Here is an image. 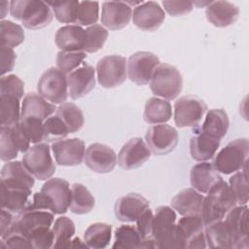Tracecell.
I'll list each match as a JSON object with an SVG mask.
<instances>
[{"mask_svg": "<svg viewBox=\"0 0 249 249\" xmlns=\"http://www.w3.org/2000/svg\"><path fill=\"white\" fill-rule=\"evenodd\" d=\"M71 201V188L69 183L62 178H50L32 196L29 208L45 209L53 214L67 212Z\"/></svg>", "mask_w": 249, "mask_h": 249, "instance_id": "cell-1", "label": "cell"}, {"mask_svg": "<svg viewBox=\"0 0 249 249\" xmlns=\"http://www.w3.org/2000/svg\"><path fill=\"white\" fill-rule=\"evenodd\" d=\"M177 216L172 207L159 206L152 220V237L155 248H183V243L176 225Z\"/></svg>", "mask_w": 249, "mask_h": 249, "instance_id": "cell-2", "label": "cell"}, {"mask_svg": "<svg viewBox=\"0 0 249 249\" xmlns=\"http://www.w3.org/2000/svg\"><path fill=\"white\" fill-rule=\"evenodd\" d=\"M206 195L199 213L205 227L224 220L227 213L237 204L230 186L224 180L214 186Z\"/></svg>", "mask_w": 249, "mask_h": 249, "instance_id": "cell-3", "label": "cell"}, {"mask_svg": "<svg viewBox=\"0 0 249 249\" xmlns=\"http://www.w3.org/2000/svg\"><path fill=\"white\" fill-rule=\"evenodd\" d=\"M10 14L20 20L27 29H40L48 26L53 18V13L47 2L36 0H14L10 2Z\"/></svg>", "mask_w": 249, "mask_h": 249, "instance_id": "cell-4", "label": "cell"}, {"mask_svg": "<svg viewBox=\"0 0 249 249\" xmlns=\"http://www.w3.org/2000/svg\"><path fill=\"white\" fill-rule=\"evenodd\" d=\"M249 143L247 138H237L229 142L216 153L212 164L219 173L231 174L242 169L247 163Z\"/></svg>", "mask_w": 249, "mask_h": 249, "instance_id": "cell-5", "label": "cell"}, {"mask_svg": "<svg viewBox=\"0 0 249 249\" xmlns=\"http://www.w3.org/2000/svg\"><path fill=\"white\" fill-rule=\"evenodd\" d=\"M150 89L156 96L165 100H173L182 91V75L175 66L168 63H160L153 73Z\"/></svg>", "mask_w": 249, "mask_h": 249, "instance_id": "cell-6", "label": "cell"}, {"mask_svg": "<svg viewBox=\"0 0 249 249\" xmlns=\"http://www.w3.org/2000/svg\"><path fill=\"white\" fill-rule=\"evenodd\" d=\"M22 163L35 179L41 181L50 179L55 172V163L48 143H38L30 147L22 157Z\"/></svg>", "mask_w": 249, "mask_h": 249, "instance_id": "cell-7", "label": "cell"}, {"mask_svg": "<svg viewBox=\"0 0 249 249\" xmlns=\"http://www.w3.org/2000/svg\"><path fill=\"white\" fill-rule=\"evenodd\" d=\"M38 93L53 104H62L68 97L67 76L56 67L47 69L37 84Z\"/></svg>", "mask_w": 249, "mask_h": 249, "instance_id": "cell-8", "label": "cell"}, {"mask_svg": "<svg viewBox=\"0 0 249 249\" xmlns=\"http://www.w3.org/2000/svg\"><path fill=\"white\" fill-rule=\"evenodd\" d=\"M207 112L206 103L194 95L180 97L174 103V122L178 127H196Z\"/></svg>", "mask_w": 249, "mask_h": 249, "instance_id": "cell-9", "label": "cell"}, {"mask_svg": "<svg viewBox=\"0 0 249 249\" xmlns=\"http://www.w3.org/2000/svg\"><path fill=\"white\" fill-rule=\"evenodd\" d=\"M98 83L106 89L116 88L126 79V59L119 54L106 55L96 64Z\"/></svg>", "mask_w": 249, "mask_h": 249, "instance_id": "cell-10", "label": "cell"}, {"mask_svg": "<svg viewBox=\"0 0 249 249\" xmlns=\"http://www.w3.org/2000/svg\"><path fill=\"white\" fill-rule=\"evenodd\" d=\"M160 64L159 57L150 52H137L128 57L126 73L128 79L138 86L147 85Z\"/></svg>", "mask_w": 249, "mask_h": 249, "instance_id": "cell-11", "label": "cell"}, {"mask_svg": "<svg viewBox=\"0 0 249 249\" xmlns=\"http://www.w3.org/2000/svg\"><path fill=\"white\" fill-rule=\"evenodd\" d=\"M176 225L183 248L203 249L207 247L205 225L199 214L183 216Z\"/></svg>", "mask_w": 249, "mask_h": 249, "instance_id": "cell-12", "label": "cell"}, {"mask_svg": "<svg viewBox=\"0 0 249 249\" xmlns=\"http://www.w3.org/2000/svg\"><path fill=\"white\" fill-rule=\"evenodd\" d=\"M224 221L231 236L232 248L247 249L249 247L248 206H234L227 213Z\"/></svg>", "mask_w": 249, "mask_h": 249, "instance_id": "cell-13", "label": "cell"}, {"mask_svg": "<svg viewBox=\"0 0 249 249\" xmlns=\"http://www.w3.org/2000/svg\"><path fill=\"white\" fill-rule=\"evenodd\" d=\"M18 123L13 125H1L0 159L3 161L12 160L19 152L25 153L30 148V142L23 135Z\"/></svg>", "mask_w": 249, "mask_h": 249, "instance_id": "cell-14", "label": "cell"}, {"mask_svg": "<svg viewBox=\"0 0 249 249\" xmlns=\"http://www.w3.org/2000/svg\"><path fill=\"white\" fill-rule=\"evenodd\" d=\"M146 144L155 155H165L172 152L178 144L177 130L166 124L151 125L145 135Z\"/></svg>", "mask_w": 249, "mask_h": 249, "instance_id": "cell-15", "label": "cell"}, {"mask_svg": "<svg viewBox=\"0 0 249 249\" xmlns=\"http://www.w3.org/2000/svg\"><path fill=\"white\" fill-rule=\"evenodd\" d=\"M151 157V151L140 137L129 139L120 150L118 164L123 169H134L145 163Z\"/></svg>", "mask_w": 249, "mask_h": 249, "instance_id": "cell-16", "label": "cell"}, {"mask_svg": "<svg viewBox=\"0 0 249 249\" xmlns=\"http://www.w3.org/2000/svg\"><path fill=\"white\" fill-rule=\"evenodd\" d=\"M85 164L96 173H109L113 171L117 163L115 151L101 143L90 144L85 153Z\"/></svg>", "mask_w": 249, "mask_h": 249, "instance_id": "cell-17", "label": "cell"}, {"mask_svg": "<svg viewBox=\"0 0 249 249\" xmlns=\"http://www.w3.org/2000/svg\"><path fill=\"white\" fill-rule=\"evenodd\" d=\"M52 151L57 164L63 166H74L82 163L86 148L80 138L62 139L52 144Z\"/></svg>", "mask_w": 249, "mask_h": 249, "instance_id": "cell-18", "label": "cell"}, {"mask_svg": "<svg viewBox=\"0 0 249 249\" xmlns=\"http://www.w3.org/2000/svg\"><path fill=\"white\" fill-rule=\"evenodd\" d=\"M163 9L154 1L142 2L133 9L132 21L135 26L144 31H155L164 21Z\"/></svg>", "mask_w": 249, "mask_h": 249, "instance_id": "cell-19", "label": "cell"}, {"mask_svg": "<svg viewBox=\"0 0 249 249\" xmlns=\"http://www.w3.org/2000/svg\"><path fill=\"white\" fill-rule=\"evenodd\" d=\"M150 202L139 194H127L117 199L114 213L117 219L124 223L135 222L149 208Z\"/></svg>", "mask_w": 249, "mask_h": 249, "instance_id": "cell-20", "label": "cell"}, {"mask_svg": "<svg viewBox=\"0 0 249 249\" xmlns=\"http://www.w3.org/2000/svg\"><path fill=\"white\" fill-rule=\"evenodd\" d=\"M132 17L131 7L126 2L106 1L102 4L101 23L109 30L125 27Z\"/></svg>", "mask_w": 249, "mask_h": 249, "instance_id": "cell-21", "label": "cell"}, {"mask_svg": "<svg viewBox=\"0 0 249 249\" xmlns=\"http://www.w3.org/2000/svg\"><path fill=\"white\" fill-rule=\"evenodd\" d=\"M68 94L72 99H78L89 94L95 87V69L84 64L67 74Z\"/></svg>", "mask_w": 249, "mask_h": 249, "instance_id": "cell-22", "label": "cell"}, {"mask_svg": "<svg viewBox=\"0 0 249 249\" xmlns=\"http://www.w3.org/2000/svg\"><path fill=\"white\" fill-rule=\"evenodd\" d=\"M0 185L8 188L31 191L34 186V177L18 160H10L1 169Z\"/></svg>", "mask_w": 249, "mask_h": 249, "instance_id": "cell-23", "label": "cell"}, {"mask_svg": "<svg viewBox=\"0 0 249 249\" xmlns=\"http://www.w3.org/2000/svg\"><path fill=\"white\" fill-rule=\"evenodd\" d=\"M54 214L45 209L28 208L17 215V225L19 231L28 238L29 234L41 228H52Z\"/></svg>", "mask_w": 249, "mask_h": 249, "instance_id": "cell-24", "label": "cell"}, {"mask_svg": "<svg viewBox=\"0 0 249 249\" xmlns=\"http://www.w3.org/2000/svg\"><path fill=\"white\" fill-rule=\"evenodd\" d=\"M222 180L220 173L208 161H200L194 165L190 172L191 185L200 194H207Z\"/></svg>", "mask_w": 249, "mask_h": 249, "instance_id": "cell-25", "label": "cell"}, {"mask_svg": "<svg viewBox=\"0 0 249 249\" xmlns=\"http://www.w3.org/2000/svg\"><path fill=\"white\" fill-rule=\"evenodd\" d=\"M207 20L216 27H227L234 23L239 16V8L229 1H212L205 10Z\"/></svg>", "mask_w": 249, "mask_h": 249, "instance_id": "cell-26", "label": "cell"}, {"mask_svg": "<svg viewBox=\"0 0 249 249\" xmlns=\"http://www.w3.org/2000/svg\"><path fill=\"white\" fill-rule=\"evenodd\" d=\"M229 126L230 120L226 111L223 109H211L206 113L202 124L194 129V133H204L221 140L226 136Z\"/></svg>", "mask_w": 249, "mask_h": 249, "instance_id": "cell-27", "label": "cell"}, {"mask_svg": "<svg viewBox=\"0 0 249 249\" xmlns=\"http://www.w3.org/2000/svg\"><path fill=\"white\" fill-rule=\"evenodd\" d=\"M55 45L64 52H83L85 45V29L77 24L60 27L54 36Z\"/></svg>", "mask_w": 249, "mask_h": 249, "instance_id": "cell-28", "label": "cell"}, {"mask_svg": "<svg viewBox=\"0 0 249 249\" xmlns=\"http://www.w3.org/2000/svg\"><path fill=\"white\" fill-rule=\"evenodd\" d=\"M56 109L55 104L49 102L40 94L28 92L24 95L21 103V118L30 117L45 121L51 117Z\"/></svg>", "mask_w": 249, "mask_h": 249, "instance_id": "cell-29", "label": "cell"}, {"mask_svg": "<svg viewBox=\"0 0 249 249\" xmlns=\"http://www.w3.org/2000/svg\"><path fill=\"white\" fill-rule=\"evenodd\" d=\"M1 187V209H5L15 215H18L28 209L32 203L31 191L22 189Z\"/></svg>", "mask_w": 249, "mask_h": 249, "instance_id": "cell-30", "label": "cell"}, {"mask_svg": "<svg viewBox=\"0 0 249 249\" xmlns=\"http://www.w3.org/2000/svg\"><path fill=\"white\" fill-rule=\"evenodd\" d=\"M203 198V195L194 188H187L171 199L170 205L182 216L196 215L200 213Z\"/></svg>", "mask_w": 249, "mask_h": 249, "instance_id": "cell-31", "label": "cell"}, {"mask_svg": "<svg viewBox=\"0 0 249 249\" xmlns=\"http://www.w3.org/2000/svg\"><path fill=\"white\" fill-rule=\"evenodd\" d=\"M220 141L204 133H195L190 140V154L196 161H206L211 160L220 147Z\"/></svg>", "mask_w": 249, "mask_h": 249, "instance_id": "cell-32", "label": "cell"}, {"mask_svg": "<svg viewBox=\"0 0 249 249\" xmlns=\"http://www.w3.org/2000/svg\"><path fill=\"white\" fill-rule=\"evenodd\" d=\"M172 107L169 101L159 98L151 97L149 98L144 107L143 119L147 124H164L171 119Z\"/></svg>", "mask_w": 249, "mask_h": 249, "instance_id": "cell-33", "label": "cell"}, {"mask_svg": "<svg viewBox=\"0 0 249 249\" xmlns=\"http://www.w3.org/2000/svg\"><path fill=\"white\" fill-rule=\"evenodd\" d=\"M112 238V226L106 223H93L88 227L84 233V241L89 248H106Z\"/></svg>", "mask_w": 249, "mask_h": 249, "instance_id": "cell-34", "label": "cell"}, {"mask_svg": "<svg viewBox=\"0 0 249 249\" xmlns=\"http://www.w3.org/2000/svg\"><path fill=\"white\" fill-rule=\"evenodd\" d=\"M207 247L231 249L232 241L230 231L224 220L211 223L205 227Z\"/></svg>", "mask_w": 249, "mask_h": 249, "instance_id": "cell-35", "label": "cell"}, {"mask_svg": "<svg viewBox=\"0 0 249 249\" xmlns=\"http://www.w3.org/2000/svg\"><path fill=\"white\" fill-rule=\"evenodd\" d=\"M95 204L93 196L83 184L74 183L71 186V201L69 209L74 214L89 213Z\"/></svg>", "mask_w": 249, "mask_h": 249, "instance_id": "cell-36", "label": "cell"}, {"mask_svg": "<svg viewBox=\"0 0 249 249\" xmlns=\"http://www.w3.org/2000/svg\"><path fill=\"white\" fill-rule=\"evenodd\" d=\"M56 116L66 124L70 133L79 131L85 123V118L82 110L75 103L64 102L56 109Z\"/></svg>", "mask_w": 249, "mask_h": 249, "instance_id": "cell-37", "label": "cell"}, {"mask_svg": "<svg viewBox=\"0 0 249 249\" xmlns=\"http://www.w3.org/2000/svg\"><path fill=\"white\" fill-rule=\"evenodd\" d=\"M52 230L54 235L53 248H68L76 231L74 222L66 216H60L53 222Z\"/></svg>", "mask_w": 249, "mask_h": 249, "instance_id": "cell-38", "label": "cell"}, {"mask_svg": "<svg viewBox=\"0 0 249 249\" xmlns=\"http://www.w3.org/2000/svg\"><path fill=\"white\" fill-rule=\"evenodd\" d=\"M141 246L142 238L135 226L122 225L116 229L114 249H135Z\"/></svg>", "mask_w": 249, "mask_h": 249, "instance_id": "cell-39", "label": "cell"}, {"mask_svg": "<svg viewBox=\"0 0 249 249\" xmlns=\"http://www.w3.org/2000/svg\"><path fill=\"white\" fill-rule=\"evenodd\" d=\"M18 97L0 94V122L1 125H13L21 118V108Z\"/></svg>", "mask_w": 249, "mask_h": 249, "instance_id": "cell-40", "label": "cell"}, {"mask_svg": "<svg viewBox=\"0 0 249 249\" xmlns=\"http://www.w3.org/2000/svg\"><path fill=\"white\" fill-rule=\"evenodd\" d=\"M230 188L238 205H247L249 199V185L247 174V163L241 171H236L230 178Z\"/></svg>", "mask_w": 249, "mask_h": 249, "instance_id": "cell-41", "label": "cell"}, {"mask_svg": "<svg viewBox=\"0 0 249 249\" xmlns=\"http://www.w3.org/2000/svg\"><path fill=\"white\" fill-rule=\"evenodd\" d=\"M25 38L23 28L11 21V20H1L0 22V39L1 46L14 49L20 45Z\"/></svg>", "mask_w": 249, "mask_h": 249, "instance_id": "cell-42", "label": "cell"}, {"mask_svg": "<svg viewBox=\"0 0 249 249\" xmlns=\"http://www.w3.org/2000/svg\"><path fill=\"white\" fill-rule=\"evenodd\" d=\"M51 6L55 18L62 23H76L80 2L77 0L47 2Z\"/></svg>", "mask_w": 249, "mask_h": 249, "instance_id": "cell-43", "label": "cell"}, {"mask_svg": "<svg viewBox=\"0 0 249 249\" xmlns=\"http://www.w3.org/2000/svg\"><path fill=\"white\" fill-rule=\"evenodd\" d=\"M108 37V31L100 24H93L85 30V45L83 52L96 53L103 48Z\"/></svg>", "mask_w": 249, "mask_h": 249, "instance_id": "cell-44", "label": "cell"}, {"mask_svg": "<svg viewBox=\"0 0 249 249\" xmlns=\"http://www.w3.org/2000/svg\"><path fill=\"white\" fill-rule=\"evenodd\" d=\"M69 133L68 127L58 116H52L44 121V141L46 143L62 140Z\"/></svg>", "mask_w": 249, "mask_h": 249, "instance_id": "cell-45", "label": "cell"}, {"mask_svg": "<svg viewBox=\"0 0 249 249\" xmlns=\"http://www.w3.org/2000/svg\"><path fill=\"white\" fill-rule=\"evenodd\" d=\"M19 127L25 138L33 144L44 141V121L36 118H21Z\"/></svg>", "mask_w": 249, "mask_h": 249, "instance_id": "cell-46", "label": "cell"}, {"mask_svg": "<svg viewBox=\"0 0 249 249\" xmlns=\"http://www.w3.org/2000/svg\"><path fill=\"white\" fill-rule=\"evenodd\" d=\"M87 57L85 52H64L60 51L56 54V68L62 73L69 74L84 61Z\"/></svg>", "mask_w": 249, "mask_h": 249, "instance_id": "cell-47", "label": "cell"}, {"mask_svg": "<svg viewBox=\"0 0 249 249\" xmlns=\"http://www.w3.org/2000/svg\"><path fill=\"white\" fill-rule=\"evenodd\" d=\"M99 16V3L92 1L80 2L77 13V25L90 26L96 23Z\"/></svg>", "mask_w": 249, "mask_h": 249, "instance_id": "cell-48", "label": "cell"}, {"mask_svg": "<svg viewBox=\"0 0 249 249\" xmlns=\"http://www.w3.org/2000/svg\"><path fill=\"white\" fill-rule=\"evenodd\" d=\"M24 93V84L17 75L10 74L0 79V94L12 95L21 99Z\"/></svg>", "mask_w": 249, "mask_h": 249, "instance_id": "cell-49", "label": "cell"}, {"mask_svg": "<svg viewBox=\"0 0 249 249\" xmlns=\"http://www.w3.org/2000/svg\"><path fill=\"white\" fill-rule=\"evenodd\" d=\"M28 240L33 249H48L53 246L54 235L52 228H41L32 231Z\"/></svg>", "mask_w": 249, "mask_h": 249, "instance_id": "cell-50", "label": "cell"}, {"mask_svg": "<svg viewBox=\"0 0 249 249\" xmlns=\"http://www.w3.org/2000/svg\"><path fill=\"white\" fill-rule=\"evenodd\" d=\"M153 211L152 209H146L142 215L135 221L136 229L142 238V243L144 240L153 239L152 237V220H153ZM142 248V246H141Z\"/></svg>", "mask_w": 249, "mask_h": 249, "instance_id": "cell-51", "label": "cell"}, {"mask_svg": "<svg viewBox=\"0 0 249 249\" xmlns=\"http://www.w3.org/2000/svg\"><path fill=\"white\" fill-rule=\"evenodd\" d=\"M166 13L172 17L184 16L193 11L194 4L191 1H162Z\"/></svg>", "mask_w": 249, "mask_h": 249, "instance_id": "cell-52", "label": "cell"}, {"mask_svg": "<svg viewBox=\"0 0 249 249\" xmlns=\"http://www.w3.org/2000/svg\"><path fill=\"white\" fill-rule=\"evenodd\" d=\"M16 53L12 48L1 46V75L13 70L16 61Z\"/></svg>", "mask_w": 249, "mask_h": 249, "instance_id": "cell-53", "label": "cell"}, {"mask_svg": "<svg viewBox=\"0 0 249 249\" xmlns=\"http://www.w3.org/2000/svg\"><path fill=\"white\" fill-rule=\"evenodd\" d=\"M17 221V215L5 210L1 209V216H0V238L4 237L10 230L14 227Z\"/></svg>", "mask_w": 249, "mask_h": 249, "instance_id": "cell-54", "label": "cell"}, {"mask_svg": "<svg viewBox=\"0 0 249 249\" xmlns=\"http://www.w3.org/2000/svg\"><path fill=\"white\" fill-rule=\"evenodd\" d=\"M68 248H89L85 241H82L80 237H74L71 239Z\"/></svg>", "mask_w": 249, "mask_h": 249, "instance_id": "cell-55", "label": "cell"}]
</instances>
